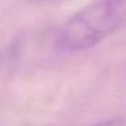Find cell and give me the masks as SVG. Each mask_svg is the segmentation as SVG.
<instances>
[{
  "label": "cell",
  "mask_w": 126,
  "mask_h": 126,
  "mask_svg": "<svg viewBox=\"0 0 126 126\" xmlns=\"http://www.w3.org/2000/svg\"><path fill=\"white\" fill-rule=\"evenodd\" d=\"M125 21L126 0H93L64 24L59 33V45L69 52L89 49Z\"/></svg>",
  "instance_id": "obj_1"
},
{
  "label": "cell",
  "mask_w": 126,
  "mask_h": 126,
  "mask_svg": "<svg viewBox=\"0 0 126 126\" xmlns=\"http://www.w3.org/2000/svg\"><path fill=\"white\" fill-rule=\"evenodd\" d=\"M92 126H126V120L122 117H112V119L96 122Z\"/></svg>",
  "instance_id": "obj_2"
}]
</instances>
